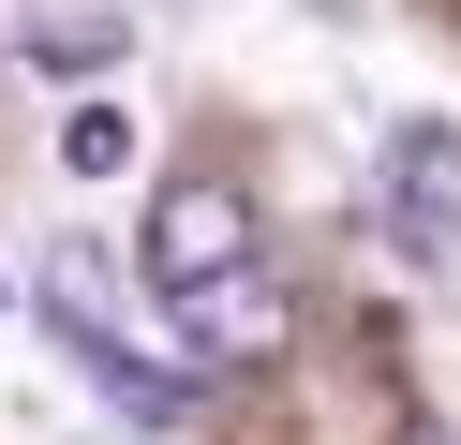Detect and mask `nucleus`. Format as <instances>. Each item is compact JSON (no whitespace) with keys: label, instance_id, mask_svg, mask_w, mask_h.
<instances>
[{"label":"nucleus","instance_id":"nucleus-3","mask_svg":"<svg viewBox=\"0 0 461 445\" xmlns=\"http://www.w3.org/2000/svg\"><path fill=\"white\" fill-rule=\"evenodd\" d=\"M179 312V356L194 371H253V356H283L298 342V312H283V282L268 267H239V282H194V297H164Z\"/></svg>","mask_w":461,"mask_h":445},{"label":"nucleus","instance_id":"nucleus-1","mask_svg":"<svg viewBox=\"0 0 461 445\" xmlns=\"http://www.w3.org/2000/svg\"><path fill=\"white\" fill-rule=\"evenodd\" d=\"M45 326L90 356V386L134 415V431H179V415L209 401V371H194V356H134V326H120V282H104V253H90V237H60V253H45Z\"/></svg>","mask_w":461,"mask_h":445},{"label":"nucleus","instance_id":"nucleus-4","mask_svg":"<svg viewBox=\"0 0 461 445\" xmlns=\"http://www.w3.org/2000/svg\"><path fill=\"white\" fill-rule=\"evenodd\" d=\"M387 237L417 267L461 237V134H447V119H402V134H387Z\"/></svg>","mask_w":461,"mask_h":445},{"label":"nucleus","instance_id":"nucleus-5","mask_svg":"<svg viewBox=\"0 0 461 445\" xmlns=\"http://www.w3.org/2000/svg\"><path fill=\"white\" fill-rule=\"evenodd\" d=\"M15 59H31L45 89H75V104H90V89L134 59V15H104V0H31V15H15Z\"/></svg>","mask_w":461,"mask_h":445},{"label":"nucleus","instance_id":"nucleus-7","mask_svg":"<svg viewBox=\"0 0 461 445\" xmlns=\"http://www.w3.org/2000/svg\"><path fill=\"white\" fill-rule=\"evenodd\" d=\"M0 312H15V282H0Z\"/></svg>","mask_w":461,"mask_h":445},{"label":"nucleus","instance_id":"nucleus-2","mask_svg":"<svg viewBox=\"0 0 461 445\" xmlns=\"http://www.w3.org/2000/svg\"><path fill=\"white\" fill-rule=\"evenodd\" d=\"M253 267V193H223V178H179V193H149V282L194 297V282H239Z\"/></svg>","mask_w":461,"mask_h":445},{"label":"nucleus","instance_id":"nucleus-6","mask_svg":"<svg viewBox=\"0 0 461 445\" xmlns=\"http://www.w3.org/2000/svg\"><path fill=\"white\" fill-rule=\"evenodd\" d=\"M60 178H134V104H104V89H90V104L60 119Z\"/></svg>","mask_w":461,"mask_h":445}]
</instances>
